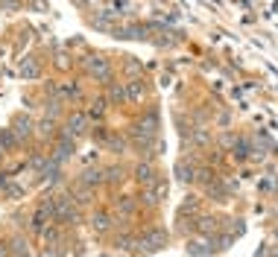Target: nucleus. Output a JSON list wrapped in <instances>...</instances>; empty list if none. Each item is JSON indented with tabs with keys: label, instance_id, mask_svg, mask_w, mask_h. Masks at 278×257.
Instances as JSON below:
<instances>
[{
	"label": "nucleus",
	"instance_id": "19",
	"mask_svg": "<svg viewBox=\"0 0 278 257\" xmlns=\"http://www.w3.org/2000/svg\"><path fill=\"white\" fill-rule=\"evenodd\" d=\"M12 255H27V240L24 237H12Z\"/></svg>",
	"mask_w": 278,
	"mask_h": 257
},
{
	"label": "nucleus",
	"instance_id": "8",
	"mask_svg": "<svg viewBox=\"0 0 278 257\" xmlns=\"http://www.w3.org/2000/svg\"><path fill=\"white\" fill-rule=\"evenodd\" d=\"M106 181V170H100V167H88V170H82V175H79V181L76 184H82V187H97V184H103Z\"/></svg>",
	"mask_w": 278,
	"mask_h": 257
},
{
	"label": "nucleus",
	"instance_id": "4",
	"mask_svg": "<svg viewBox=\"0 0 278 257\" xmlns=\"http://www.w3.org/2000/svg\"><path fill=\"white\" fill-rule=\"evenodd\" d=\"M167 243V231L164 228H150L141 240H138V246H144L147 252H155V249H161Z\"/></svg>",
	"mask_w": 278,
	"mask_h": 257
},
{
	"label": "nucleus",
	"instance_id": "17",
	"mask_svg": "<svg viewBox=\"0 0 278 257\" xmlns=\"http://www.w3.org/2000/svg\"><path fill=\"white\" fill-rule=\"evenodd\" d=\"M106 108H109V105H106V99H97L91 108H88V117H91V120H100V117L106 114Z\"/></svg>",
	"mask_w": 278,
	"mask_h": 257
},
{
	"label": "nucleus",
	"instance_id": "5",
	"mask_svg": "<svg viewBox=\"0 0 278 257\" xmlns=\"http://www.w3.org/2000/svg\"><path fill=\"white\" fill-rule=\"evenodd\" d=\"M85 67H88V73H91L94 79H109V76H111V64L106 62L103 56H91V59L85 62Z\"/></svg>",
	"mask_w": 278,
	"mask_h": 257
},
{
	"label": "nucleus",
	"instance_id": "16",
	"mask_svg": "<svg viewBox=\"0 0 278 257\" xmlns=\"http://www.w3.org/2000/svg\"><path fill=\"white\" fill-rule=\"evenodd\" d=\"M123 178H126L123 167H109V170H106V181H109V184H120Z\"/></svg>",
	"mask_w": 278,
	"mask_h": 257
},
{
	"label": "nucleus",
	"instance_id": "22",
	"mask_svg": "<svg viewBox=\"0 0 278 257\" xmlns=\"http://www.w3.org/2000/svg\"><path fill=\"white\" fill-rule=\"evenodd\" d=\"M6 255H12V252H9V249H6V243L0 240V257H6Z\"/></svg>",
	"mask_w": 278,
	"mask_h": 257
},
{
	"label": "nucleus",
	"instance_id": "21",
	"mask_svg": "<svg viewBox=\"0 0 278 257\" xmlns=\"http://www.w3.org/2000/svg\"><path fill=\"white\" fill-rule=\"evenodd\" d=\"M190 140H193V143H208V140H211V131H208V128H196Z\"/></svg>",
	"mask_w": 278,
	"mask_h": 257
},
{
	"label": "nucleus",
	"instance_id": "14",
	"mask_svg": "<svg viewBox=\"0 0 278 257\" xmlns=\"http://www.w3.org/2000/svg\"><path fill=\"white\" fill-rule=\"evenodd\" d=\"M0 143H3V149H15L21 140L15 137V131H12V128H0Z\"/></svg>",
	"mask_w": 278,
	"mask_h": 257
},
{
	"label": "nucleus",
	"instance_id": "10",
	"mask_svg": "<svg viewBox=\"0 0 278 257\" xmlns=\"http://www.w3.org/2000/svg\"><path fill=\"white\" fill-rule=\"evenodd\" d=\"M91 228L94 231H109V228H111V216H109L106 211H97L91 216Z\"/></svg>",
	"mask_w": 278,
	"mask_h": 257
},
{
	"label": "nucleus",
	"instance_id": "13",
	"mask_svg": "<svg viewBox=\"0 0 278 257\" xmlns=\"http://www.w3.org/2000/svg\"><path fill=\"white\" fill-rule=\"evenodd\" d=\"M176 172H179L182 181H193V178H196V167H193V164H185V161L176 164Z\"/></svg>",
	"mask_w": 278,
	"mask_h": 257
},
{
	"label": "nucleus",
	"instance_id": "3",
	"mask_svg": "<svg viewBox=\"0 0 278 257\" xmlns=\"http://www.w3.org/2000/svg\"><path fill=\"white\" fill-rule=\"evenodd\" d=\"M73 152H76L73 137H70L67 131H62V134H59V140H56V149H53V155H50V158L56 161V164H62V161H67Z\"/></svg>",
	"mask_w": 278,
	"mask_h": 257
},
{
	"label": "nucleus",
	"instance_id": "1",
	"mask_svg": "<svg viewBox=\"0 0 278 257\" xmlns=\"http://www.w3.org/2000/svg\"><path fill=\"white\" fill-rule=\"evenodd\" d=\"M53 202H56V222H59V225H67V222H73V219H76L73 196L59 193V196H53Z\"/></svg>",
	"mask_w": 278,
	"mask_h": 257
},
{
	"label": "nucleus",
	"instance_id": "6",
	"mask_svg": "<svg viewBox=\"0 0 278 257\" xmlns=\"http://www.w3.org/2000/svg\"><path fill=\"white\" fill-rule=\"evenodd\" d=\"M164 193H167V184H164V178H155L153 184H147V190H144V202L153 208V205H158V202L164 199Z\"/></svg>",
	"mask_w": 278,
	"mask_h": 257
},
{
	"label": "nucleus",
	"instance_id": "12",
	"mask_svg": "<svg viewBox=\"0 0 278 257\" xmlns=\"http://www.w3.org/2000/svg\"><path fill=\"white\" fill-rule=\"evenodd\" d=\"M35 131H38L41 137H56V120H53V117H44V120L35 126Z\"/></svg>",
	"mask_w": 278,
	"mask_h": 257
},
{
	"label": "nucleus",
	"instance_id": "7",
	"mask_svg": "<svg viewBox=\"0 0 278 257\" xmlns=\"http://www.w3.org/2000/svg\"><path fill=\"white\" fill-rule=\"evenodd\" d=\"M12 131H15V137H18V140H27L32 131H35V123H32L27 114H18V117L12 120Z\"/></svg>",
	"mask_w": 278,
	"mask_h": 257
},
{
	"label": "nucleus",
	"instance_id": "9",
	"mask_svg": "<svg viewBox=\"0 0 278 257\" xmlns=\"http://www.w3.org/2000/svg\"><path fill=\"white\" fill-rule=\"evenodd\" d=\"M135 178H138L144 187H147V184H153V181H155V167H153V164H147V161H144V164H138V167H135Z\"/></svg>",
	"mask_w": 278,
	"mask_h": 257
},
{
	"label": "nucleus",
	"instance_id": "11",
	"mask_svg": "<svg viewBox=\"0 0 278 257\" xmlns=\"http://www.w3.org/2000/svg\"><path fill=\"white\" fill-rule=\"evenodd\" d=\"M21 73H24L27 79H35V76L41 73V67H38V62H35V56H27V59H24V64H21Z\"/></svg>",
	"mask_w": 278,
	"mask_h": 257
},
{
	"label": "nucleus",
	"instance_id": "15",
	"mask_svg": "<svg viewBox=\"0 0 278 257\" xmlns=\"http://www.w3.org/2000/svg\"><path fill=\"white\" fill-rule=\"evenodd\" d=\"M141 96H144V85L141 82H135V79L126 82V99H141Z\"/></svg>",
	"mask_w": 278,
	"mask_h": 257
},
{
	"label": "nucleus",
	"instance_id": "18",
	"mask_svg": "<svg viewBox=\"0 0 278 257\" xmlns=\"http://www.w3.org/2000/svg\"><path fill=\"white\" fill-rule=\"evenodd\" d=\"M109 99H111V102H126L123 85H111V88H109Z\"/></svg>",
	"mask_w": 278,
	"mask_h": 257
},
{
	"label": "nucleus",
	"instance_id": "2",
	"mask_svg": "<svg viewBox=\"0 0 278 257\" xmlns=\"http://www.w3.org/2000/svg\"><path fill=\"white\" fill-rule=\"evenodd\" d=\"M88 123H91V117H88V114L73 111V114L67 117V123H64V131H67L70 137H82V134L88 131Z\"/></svg>",
	"mask_w": 278,
	"mask_h": 257
},
{
	"label": "nucleus",
	"instance_id": "20",
	"mask_svg": "<svg viewBox=\"0 0 278 257\" xmlns=\"http://www.w3.org/2000/svg\"><path fill=\"white\" fill-rule=\"evenodd\" d=\"M117 211H120V214H132V211H135V199H132V196H120Z\"/></svg>",
	"mask_w": 278,
	"mask_h": 257
}]
</instances>
